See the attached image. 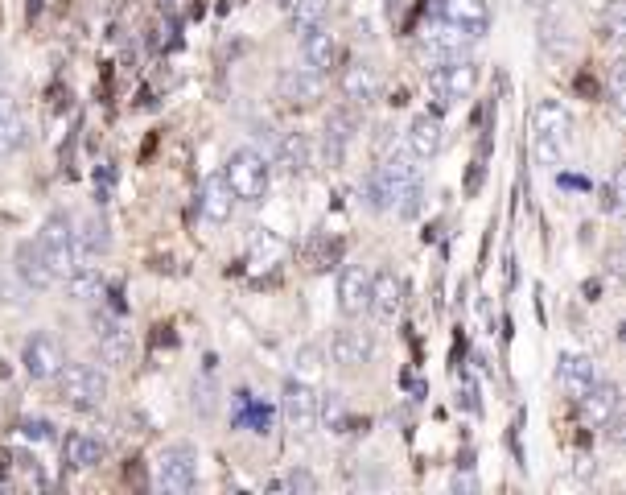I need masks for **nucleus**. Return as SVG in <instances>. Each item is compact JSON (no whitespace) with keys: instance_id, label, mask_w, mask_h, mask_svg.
Segmentation results:
<instances>
[{"instance_id":"f257e3e1","label":"nucleus","mask_w":626,"mask_h":495,"mask_svg":"<svg viewBox=\"0 0 626 495\" xmlns=\"http://www.w3.org/2000/svg\"><path fill=\"white\" fill-rule=\"evenodd\" d=\"M367 194H371V207H375V211L412 215L416 207H421V170L412 165L408 153H392V157H384V165H379V170L371 174Z\"/></svg>"},{"instance_id":"f03ea898","label":"nucleus","mask_w":626,"mask_h":495,"mask_svg":"<svg viewBox=\"0 0 626 495\" xmlns=\"http://www.w3.org/2000/svg\"><path fill=\"white\" fill-rule=\"evenodd\" d=\"M223 178H227V186H231V194L239 198V203H260V198L268 194V182H272V165L256 149H235L227 157Z\"/></svg>"},{"instance_id":"7ed1b4c3","label":"nucleus","mask_w":626,"mask_h":495,"mask_svg":"<svg viewBox=\"0 0 626 495\" xmlns=\"http://www.w3.org/2000/svg\"><path fill=\"white\" fill-rule=\"evenodd\" d=\"M54 380H58L62 401L75 409H99L108 401V376L95 363H62V372Z\"/></svg>"},{"instance_id":"20e7f679","label":"nucleus","mask_w":626,"mask_h":495,"mask_svg":"<svg viewBox=\"0 0 626 495\" xmlns=\"http://www.w3.org/2000/svg\"><path fill=\"white\" fill-rule=\"evenodd\" d=\"M38 248L46 256V264L58 273V281L79 269V248H75V219L71 215H50L38 231Z\"/></svg>"},{"instance_id":"39448f33","label":"nucleus","mask_w":626,"mask_h":495,"mask_svg":"<svg viewBox=\"0 0 626 495\" xmlns=\"http://www.w3.org/2000/svg\"><path fill=\"white\" fill-rule=\"evenodd\" d=\"M482 71L478 62L466 54V58H449V62H437V71L429 75V87L441 104H458V99H470L474 87H478Z\"/></svg>"},{"instance_id":"423d86ee","label":"nucleus","mask_w":626,"mask_h":495,"mask_svg":"<svg viewBox=\"0 0 626 495\" xmlns=\"http://www.w3.org/2000/svg\"><path fill=\"white\" fill-rule=\"evenodd\" d=\"M157 487L161 491H173V495H186V491H194V483H198V458H194V450L190 446H165L161 454H157Z\"/></svg>"},{"instance_id":"0eeeda50","label":"nucleus","mask_w":626,"mask_h":495,"mask_svg":"<svg viewBox=\"0 0 626 495\" xmlns=\"http://www.w3.org/2000/svg\"><path fill=\"white\" fill-rule=\"evenodd\" d=\"M281 417H285V425L293 429V434H313L318 429V392H313L305 380H289L285 384V392H281Z\"/></svg>"},{"instance_id":"6e6552de","label":"nucleus","mask_w":626,"mask_h":495,"mask_svg":"<svg viewBox=\"0 0 626 495\" xmlns=\"http://www.w3.org/2000/svg\"><path fill=\"white\" fill-rule=\"evenodd\" d=\"M326 83L318 71H309V66H285L281 75H276V95L285 99L289 108H313L322 99Z\"/></svg>"},{"instance_id":"1a4fd4ad","label":"nucleus","mask_w":626,"mask_h":495,"mask_svg":"<svg viewBox=\"0 0 626 495\" xmlns=\"http://www.w3.org/2000/svg\"><path fill=\"white\" fill-rule=\"evenodd\" d=\"M437 17L445 25H454L462 33H470V38H482V33H491V5L486 0H437Z\"/></svg>"},{"instance_id":"9d476101","label":"nucleus","mask_w":626,"mask_h":495,"mask_svg":"<svg viewBox=\"0 0 626 495\" xmlns=\"http://www.w3.org/2000/svg\"><path fill=\"white\" fill-rule=\"evenodd\" d=\"M330 359L338 363V368H346V372L363 368V363L375 359V335H371V330H359V326L338 330V335L330 339Z\"/></svg>"},{"instance_id":"9b49d317","label":"nucleus","mask_w":626,"mask_h":495,"mask_svg":"<svg viewBox=\"0 0 626 495\" xmlns=\"http://www.w3.org/2000/svg\"><path fill=\"white\" fill-rule=\"evenodd\" d=\"M577 401H581V417L589 425H610L618 417V409H622V392L610 380H594V384L577 396Z\"/></svg>"},{"instance_id":"f8f14e48","label":"nucleus","mask_w":626,"mask_h":495,"mask_svg":"<svg viewBox=\"0 0 626 495\" xmlns=\"http://www.w3.org/2000/svg\"><path fill=\"white\" fill-rule=\"evenodd\" d=\"M21 363H25V372H29L33 380H54V376L62 372L66 355H62L58 339H50V335H33V339L25 343V351H21Z\"/></svg>"},{"instance_id":"ddd939ff","label":"nucleus","mask_w":626,"mask_h":495,"mask_svg":"<svg viewBox=\"0 0 626 495\" xmlns=\"http://www.w3.org/2000/svg\"><path fill=\"white\" fill-rule=\"evenodd\" d=\"M400 302H404V281H400L392 269H379V273H371L367 310H371L379 322H392V318L400 314Z\"/></svg>"},{"instance_id":"4468645a","label":"nucleus","mask_w":626,"mask_h":495,"mask_svg":"<svg viewBox=\"0 0 626 495\" xmlns=\"http://www.w3.org/2000/svg\"><path fill=\"white\" fill-rule=\"evenodd\" d=\"M379 71L375 66H367V62H355V66H346L342 71V79H338V91H342V99L351 108H367V104H375L379 99Z\"/></svg>"},{"instance_id":"2eb2a0df","label":"nucleus","mask_w":626,"mask_h":495,"mask_svg":"<svg viewBox=\"0 0 626 495\" xmlns=\"http://www.w3.org/2000/svg\"><path fill=\"white\" fill-rule=\"evenodd\" d=\"M367 293H371V273L363 264H346L338 273V310L342 318H359L367 314Z\"/></svg>"},{"instance_id":"dca6fc26","label":"nucleus","mask_w":626,"mask_h":495,"mask_svg":"<svg viewBox=\"0 0 626 495\" xmlns=\"http://www.w3.org/2000/svg\"><path fill=\"white\" fill-rule=\"evenodd\" d=\"M532 137H548V141L569 145L573 116H569V108L561 104V99H540V104L532 108Z\"/></svg>"},{"instance_id":"f3484780","label":"nucleus","mask_w":626,"mask_h":495,"mask_svg":"<svg viewBox=\"0 0 626 495\" xmlns=\"http://www.w3.org/2000/svg\"><path fill=\"white\" fill-rule=\"evenodd\" d=\"M441 116L437 112H421V116H412L408 124V157L412 161H433L441 153Z\"/></svg>"},{"instance_id":"a211bd4d","label":"nucleus","mask_w":626,"mask_h":495,"mask_svg":"<svg viewBox=\"0 0 626 495\" xmlns=\"http://www.w3.org/2000/svg\"><path fill=\"white\" fill-rule=\"evenodd\" d=\"M198 211H202L206 223H227V219H231V211H235V194H231V186H227L223 174H211V178L202 182Z\"/></svg>"},{"instance_id":"6ab92c4d","label":"nucleus","mask_w":626,"mask_h":495,"mask_svg":"<svg viewBox=\"0 0 626 495\" xmlns=\"http://www.w3.org/2000/svg\"><path fill=\"white\" fill-rule=\"evenodd\" d=\"M470 33H462V29H454V25H437V29H429L425 38H421V46L429 50V58L433 62H449V58H466L470 54Z\"/></svg>"},{"instance_id":"aec40b11","label":"nucleus","mask_w":626,"mask_h":495,"mask_svg":"<svg viewBox=\"0 0 626 495\" xmlns=\"http://www.w3.org/2000/svg\"><path fill=\"white\" fill-rule=\"evenodd\" d=\"M301 54H305V66H309V71L330 75V66H334V58H338V42H334V33H326V25L305 29Z\"/></svg>"},{"instance_id":"412c9836","label":"nucleus","mask_w":626,"mask_h":495,"mask_svg":"<svg viewBox=\"0 0 626 495\" xmlns=\"http://www.w3.org/2000/svg\"><path fill=\"white\" fill-rule=\"evenodd\" d=\"M17 273H21V281H25L29 289H38V293L58 285V273L46 264V256H42L38 244H21V248H17Z\"/></svg>"},{"instance_id":"4be33fe9","label":"nucleus","mask_w":626,"mask_h":495,"mask_svg":"<svg viewBox=\"0 0 626 495\" xmlns=\"http://www.w3.org/2000/svg\"><path fill=\"white\" fill-rule=\"evenodd\" d=\"M25 141H29V124H25V116L17 112L13 99L0 95V157L17 153Z\"/></svg>"},{"instance_id":"5701e85b","label":"nucleus","mask_w":626,"mask_h":495,"mask_svg":"<svg viewBox=\"0 0 626 495\" xmlns=\"http://www.w3.org/2000/svg\"><path fill=\"white\" fill-rule=\"evenodd\" d=\"M556 376H561L565 392L577 401V396L598 380V368H594V359H585V355H561V368H556Z\"/></svg>"},{"instance_id":"b1692460","label":"nucleus","mask_w":626,"mask_h":495,"mask_svg":"<svg viewBox=\"0 0 626 495\" xmlns=\"http://www.w3.org/2000/svg\"><path fill=\"white\" fill-rule=\"evenodd\" d=\"M75 248H79V264L83 260H95V256H103L112 248V236H108V223L103 219H83V227L75 231Z\"/></svg>"},{"instance_id":"393cba45","label":"nucleus","mask_w":626,"mask_h":495,"mask_svg":"<svg viewBox=\"0 0 626 495\" xmlns=\"http://www.w3.org/2000/svg\"><path fill=\"white\" fill-rule=\"evenodd\" d=\"M62 285H66V297H75V302H95V297L103 293V273L79 264V269H71L62 277Z\"/></svg>"},{"instance_id":"a878e982","label":"nucleus","mask_w":626,"mask_h":495,"mask_svg":"<svg viewBox=\"0 0 626 495\" xmlns=\"http://www.w3.org/2000/svg\"><path fill=\"white\" fill-rule=\"evenodd\" d=\"M66 458H71V467L91 471V467H99V462H103V442L91 438V434H71V438H66Z\"/></svg>"},{"instance_id":"bb28decb","label":"nucleus","mask_w":626,"mask_h":495,"mask_svg":"<svg viewBox=\"0 0 626 495\" xmlns=\"http://www.w3.org/2000/svg\"><path fill=\"white\" fill-rule=\"evenodd\" d=\"M99 359L108 363V368H128L132 363V339L124 335V330H103L99 335Z\"/></svg>"},{"instance_id":"cd10ccee","label":"nucleus","mask_w":626,"mask_h":495,"mask_svg":"<svg viewBox=\"0 0 626 495\" xmlns=\"http://www.w3.org/2000/svg\"><path fill=\"white\" fill-rule=\"evenodd\" d=\"M540 46H544L548 58L569 54V50H573V33H569V25H565V21H556V17H544V21H540Z\"/></svg>"},{"instance_id":"c85d7f7f","label":"nucleus","mask_w":626,"mask_h":495,"mask_svg":"<svg viewBox=\"0 0 626 495\" xmlns=\"http://www.w3.org/2000/svg\"><path fill=\"white\" fill-rule=\"evenodd\" d=\"M276 157H281V165L289 174H305L309 170V141L301 137V132H289V137L276 145Z\"/></svg>"},{"instance_id":"c756f323","label":"nucleus","mask_w":626,"mask_h":495,"mask_svg":"<svg viewBox=\"0 0 626 495\" xmlns=\"http://www.w3.org/2000/svg\"><path fill=\"white\" fill-rule=\"evenodd\" d=\"M293 21H297L301 29L326 25V21H330V0H293Z\"/></svg>"},{"instance_id":"7c9ffc66","label":"nucleus","mask_w":626,"mask_h":495,"mask_svg":"<svg viewBox=\"0 0 626 495\" xmlns=\"http://www.w3.org/2000/svg\"><path fill=\"white\" fill-rule=\"evenodd\" d=\"M532 157L544 165V170H552V165L565 161V145L561 141H548V137H532Z\"/></svg>"},{"instance_id":"2f4dec72","label":"nucleus","mask_w":626,"mask_h":495,"mask_svg":"<svg viewBox=\"0 0 626 495\" xmlns=\"http://www.w3.org/2000/svg\"><path fill=\"white\" fill-rule=\"evenodd\" d=\"M318 359H322V351H318V347H305V351L297 355V372H301V376H313V372L322 368Z\"/></svg>"},{"instance_id":"473e14b6","label":"nucleus","mask_w":626,"mask_h":495,"mask_svg":"<svg viewBox=\"0 0 626 495\" xmlns=\"http://www.w3.org/2000/svg\"><path fill=\"white\" fill-rule=\"evenodd\" d=\"M285 487H289V491H313L318 483H313V475H305V471H293V475L285 479Z\"/></svg>"},{"instance_id":"72a5a7b5","label":"nucleus","mask_w":626,"mask_h":495,"mask_svg":"<svg viewBox=\"0 0 626 495\" xmlns=\"http://www.w3.org/2000/svg\"><path fill=\"white\" fill-rule=\"evenodd\" d=\"M25 434L29 438H50V425L46 421H25Z\"/></svg>"},{"instance_id":"f704fd0d","label":"nucleus","mask_w":626,"mask_h":495,"mask_svg":"<svg viewBox=\"0 0 626 495\" xmlns=\"http://www.w3.org/2000/svg\"><path fill=\"white\" fill-rule=\"evenodd\" d=\"M524 5H528V9H548L552 0H524Z\"/></svg>"},{"instance_id":"c9c22d12","label":"nucleus","mask_w":626,"mask_h":495,"mask_svg":"<svg viewBox=\"0 0 626 495\" xmlns=\"http://www.w3.org/2000/svg\"><path fill=\"white\" fill-rule=\"evenodd\" d=\"M0 75H5V62H0Z\"/></svg>"}]
</instances>
